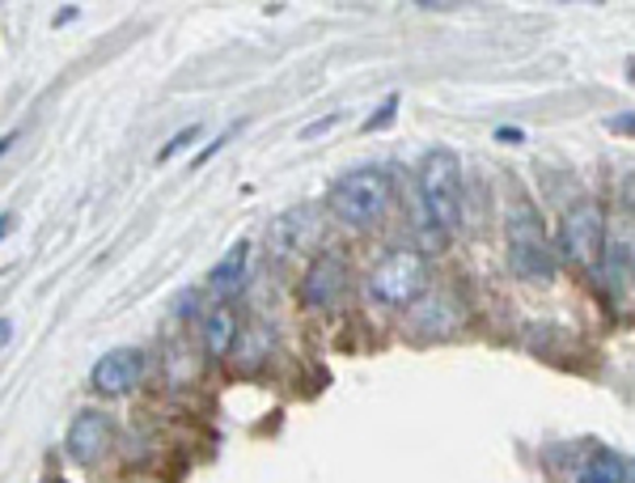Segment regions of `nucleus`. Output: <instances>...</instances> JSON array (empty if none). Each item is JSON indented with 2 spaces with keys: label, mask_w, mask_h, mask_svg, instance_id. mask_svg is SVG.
<instances>
[{
  "label": "nucleus",
  "mask_w": 635,
  "mask_h": 483,
  "mask_svg": "<svg viewBox=\"0 0 635 483\" xmlns=\"http://www.w3.org/2000/svg\"><path fill=\"white\" fill-rule=\"evenodd\" d=\"M390 204H394V183L390 174L378 170V165H360V170H348L331 195H326V208L351 229H373L390 217Z\"/></svg>",
  "instance_id": "obj_1"
},
{
  "label": "nucleus",
  "mask_w": 635,
  "mask_h": 483,
  "mask_svg": "<svg viewBox=\"0 0 635 483\" xmlns=\"http://www.w3.org/2000/svg\"><path fill=\"white\" fill-rule=\"evenodd\" d=\"M428 280H432V267H428V255L415 251V246H394L369 267V280L365 289L378 306H390V310H403V306H415L424 292H428Z\"/></svg>",
  "instance_id": "obj_2"
},
{
  "label": "nucleus",
  "mask_w": 635,
  "mask_h": 483,
  "mask_svg": "<svg viewBox=\"0 0 635 483\" xmlns=\"http://www.w3.org/2000/svg\"><path fill=\"white\" fill-rule=\"evenodd\" d=\"M419 199L428 208V221L453 233L462 226V161L453 149H432L419 161Z\"/></svg>",
  "instance_id": "obj_3"
},
{
  "label": "nucleus",
  "mask_w": 635,
  "mask_h": 483,
  "mask_svg": "<svg viewBox=\"0 0 635 483\" xmlns=\"http://www.w3.org/2000/svg\"><path fill=\"white\" fill-rule=\"evenodd\" d=\"M508 267L521 280H555V272H559V258L551 255L539 212L530 204L512 208V217H508Z\"/></svg>",
  "instance_id": "obj_4"
},
{
  "label": "nucleus",
  "mask_w": 635,
  "mask_h": 483,
  "mask_svg": "<svg viewBox=\"0 0 635 483\" xmlns=\"http://www.w3.org/2000/svg\"><path fill=\"white\" fill-rule=\"evenodd\" d=\"M605 251V208L598 199L572 204L559 221V255L576 267H598Z\"/></svg>",
  "instance_id": "obj_5"
},
{
  "label": "nucleus",
  "mask_w": 635,
  "mask_h": 483,
  "mask_svg": "<svg viewBox=\"0 0 635 483\" xmlns=\"http://www.w3.org/2000/svg\"><path fill=\"white\" fill-rule=\"evenodd\" d=\"M348 280H351L348 258L339 255V251H322L305 267V276H301V306L305 310H331L348 292Z\"/></svg>",
  "instance_id": "obj_6"
},
{
  "label": "nucleus",
  "mask_w": 635,
  "mask_h": 483,
  "mask_svg": "<svg viewBox=\"0 0 635 483\" xmlns=\"http://www.w3.org/2000/svg\"><path fill=\"white\" fill-rule=\"evenodd\" d=\"M140 378H145V353L115 348V353L97 356V365L90 369V390L97 399H124L140 387Z\"/></svg>",
  "instance_id": "obj_7"
},
{
  "label": "nucleus",
  "mask_w": 635,
  "mask_h": 483,
  "mask_svg": "<svg viewBox=\"0 0 635 483\" xmlns=\"http://www.w3.org/2000/svg\"><path fill=\"white\" fill-rule=\"evenodd\" d=\"M111 437H115V419L106 416V412H97V407H85V412L72 416L64 446H68L72 462L94 467V462H102V453L111 450Z\"/></svg>",
  "instance_id": "obj_8"
},
{
  "label": "nucleus",
  "mask_w": 635,
  "mask_h": 483,
  "mask_svg": "<svg viewBox=\"0 0 635 483\" xmlns=\"http://www.w3.org/2000/svg\"><path fill=\"white\" fill-rule=\"evenodd\" d=\"M466 322V310L458 297L449 292H424L419 301L412 306V335H424V340H437V335H449Z\"/></svg>",
  "instance_id": "obj_9"
},
{
  "label": "nucleus",
  "mask_w": 635,
  "mask_h": 483,
  "mask_svg": "<svg viewBox=\"0 0 635 483\" xmlns=\"http://www.w3.org/2000/svg\"><path fill=\"white\" fill-rule=\"evenodd\" d=\"M246 267H251V242H233L221 255V263L212 267L208 289L217 292V297H233V292L246 285Z\"/></svg>",
  "instance_id": "obj_10"
},
{
  "label": "nucleus",
  "mask_w": 635,
  "mask_h": 483,
  "mask_svg": "<svg viewBox=\"0 0 635 483\" xmlns=\"http://www.w3.org/2000/svg\"><path fill=\"white\" fill-rule=\"evenodd\" d=\"M238 335H242V326H238V314L229 306H217L212 314H204V353H208V360H224L233 353Z\"/></svg>",
  "instance_id": "obj_11"
},
{
  "label": "nucleus",
  "mask_w": 635,
  "mask_h": 483,
  "mask_svg": "<svg viewBox=\"0 0 635 483\" xmlns=\"http://www.w3.org/2000/svg\"><path fill=\"white\" fill-rule=\"evenodd\" d=\"M598 267L605 272L610 289L627 292V285H632V238H623V242H605V251H602V258H598Z\"/></svg>",
  "instance_id": "obj_12"
},
{
  "label": "nucleus",
  "mask_w": 635,
  "mask_h": 483,
  "mask_svg": "<svg viewBox=\"0 0 635 483\" xmlns=\"http://www.w3.org/2000/svg\"><path fill=\"white\" fill-rule=\"evenodd\" d=\"M589 475L602 483H632V462L614 450H598L589 462Z\"/></svg>",
  "instance_id": "obj_13"
},
{
  "label": "nucleus",
  "mask_w": 635,
  "mask_h": 483,
  "mask_svg": "<svg viewBox=\"0 0 635 483\" xmlns=\"http://www.w3.org/2000/svg\"><path fill=\"white\" fill-rule=\"evenodd\" d=\"M199 140V124H190V128H183L178 136H170L165 145H161V153H158V161H170V158H178L187 145H195Z\"/></svg>",
  "instance_id": "obj_14"
},
{
  "label": "nucleus",
  "mask_w": 635,
  "mask_h": 483,
  "mask_svg": "<svg viewBox=\"0 0 635 483\" xmlns=\"http://www.w3.org/2000/svg\"><path fill=\"white\" fill-rule=\"evenodd\" d=\"M394 115H399V97H385V106L373 111V119H365V131L390 128V124H394Z\"/></svg>",
  "instance_id": "obj_15"
},
{
  "label": "nucleus",
  "mask_w": 635,
  "mask_h": 483,
  "mask_svg": "<svg viewBox=\"0 0 635 483\" xmlns=\"http://www.w3.org/2000/svg\"><path fill=\"white\" fill-rule=\"evenodd\" d=\"M339 119H344V115H326V119H318V124H305V128L297 131V136H301V140H314V136H322V131L335 128Z\"/></svg>",
  "instance_id": "obj_16"
},
{
  "label": "nucleus",
  "mask_w": 635,
  "mask_h": 483,
  "mask_svg": "<svg viewBox=\"0 0 635 483\" xmlns=\"http://www.w3.org/2000/svg\"><path fill=\"white\" fill-rule=\"evenodd\" d=\"M610 131H623V136H627V131H632V115H627V111L614 115V119H610Z\"/></svg>",
  "instance_id": "obj_17"
},
{
  "label": "nucleus",
  "mask_w": 635,
  "mask_h": 483,
  "mask_svg": "<svg viewBox=\"0 0 635 483\" xmlns=\"http://www.w3.org/2000/svg\"><path fill=\"white\" fill-rule=\"evenodd\" d=\"M496 140H505V145H512V140H517V145H521V128H500V131H496Z\"/></svg>",
  "instance_id": "obj_18"
},
{
  "label": "nucleus",
  "mask_w": 635,
  "mask_h": 483,
  "mask_svg": "<svg viewBox=\"0 0 635 483\" xmlns=\"http://www.w3.org/2000/svg\"><path fill=\"white\" fill-rule=\"evenodd\" d=\"M9 340H13V322H9V319H0V348H4Z\"/></svg>",
  "instance_id": "obj_19"
},
{
  "label": "nucleus",
  "mask_w": 635,
  "mask_h": 483,
  "mask_svg": "<svg viewBox=\"0 0 635 483\" xmlns=\"http://www.w3.org/2000/svg\"><path fill=\"white\" fill-rule=\"evenodd\" d=\"M13 233V212H0V238Z\"/></svg>",
  "instance_id": "obj_20"
},
{
  "label": "nucleus",
  "mask_w": 635,
  "mask_h": 483,
  "mask_svg": "<svg viewBox=\"0 0 635 483\" xmlns=\"http://www.w3.org/2000/svg\"><path fill=\"white\" fill-rule=\"evenodd\" d=\"M9 149H13V131H9V136H0V158H4Z\"/></svg>",
  "instance_id": "obj_21"
},
{
  "label": "nucleus",
  "mask_w": 635,
  "mask_h": 483,
  "mask_svg": "<svg viewBox=\"0 0 635 483\" xmlns=\"http://www.w3.org/2000/svg\"><path fill=\"white\" fill-rule=\"evenodd\" d=\"M576 483H602V480H593V475H589V471H585V475H580V480Z\"/></svg>",
  "instance_id": "obj_22"
},
{
  "label": "nucleus",
  "mask_w": 635,
  "mask_h": 483,
  "mask_svg": "<svg viewBox=\"0 0 635 483\" xmlns=\"http://www.w3.org/2000/svg\"><path fill=\"white\" fill-rule=\"evenodd\" d=\"M47 483H64V480H47Z\"/></svg>",
  "instance_id": "obj_23"
}]
</instances>
